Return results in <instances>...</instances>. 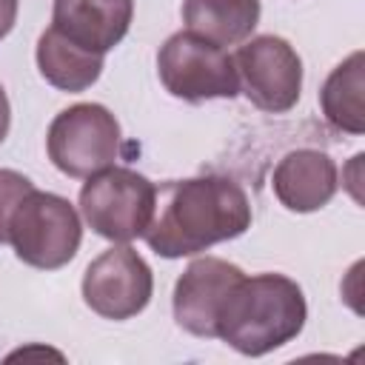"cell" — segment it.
Returning a JSON list of instances; mask_svg holds the SVG:
<instances>
[{"instance_id":"1","label":"cell","mask_w":365,"mask_h":365,"mask_svg":"<svg viewBox=\"0 0 365 365\" xmlns=\"http://www.w3.org/2000/svg\"><path fill=\"white\" fill-rule=\"evenodd\" d=\"M251 202L242 185L222 174L168 180L157 188L154 214L143 240L165 259L194 257L251 228Z\"/></svg>"},{"instance_id":"2","label":"cell","mask_w":365,"mask_h":365,"mask_svg":"<svg viewBox=\"0 0 365 365\" xmlns=\"http://www.w3.org/2000/svg\"><path fill=\"white\" fill-rule=\"evenodd\" d=\"M308 319L302 288L285 274L242 277L217 317V339L242 356L271 354L297 339Z\"/></svg>"},{"instance_id":"3","label":"cell","mask_w":365,"mask_h":365,"mask_svg":"<svg viewBox=\"0 0 365 365\" xmlns=\"http://www.w3.org/2000/svg\"><path fill=\"white\" fill-rule=\"evenodd\" d=\"M9 242L20 262L57 271L74 259L83 242V222L66 197L31 188L11 214Z\"/></svg>"},{"instance_id":"4","label":"cell","mask_w":365,"mask_h":365,"mask_svg":"<svg viewBox=\"0 0 365 365\" xmlns=\"http://www.w3.org/2000/svg\"><path fill=\"white\" fill-rule=\"evenodd\" d=\"M157 185L125 165H108L86 177L80 188V214L94 234L111 242L143 237L154 214Z\"/></svg>"},{"instance_id":"5","label":"cell","mask_w":365,"mask_h":365,"mask_svg":"<svg viewBox=\"0 0 365 365\" xmlns=\"http://www.w3.org/2000/svg\"><path fill=\"white\" fill-rule=\"evenodd\" d=\"M46 151L57 171L74 180H86L114 165L120 154V123L100 103L68 106L51 120Z\"/></svg>"},{"instance_id":"6","label":"cell","mask_w":365,"mask_h":365,"mask_svg":"<svg viewBox=\"0 0 365 365\" xmlns=\"http://www.w3.org/2000/svg\"><path fill=\"white\" fill-rule=\"evenodd\" d=\"M157 74L171 97L185 103H202L217 97H237L240 80L234 57L191 31L171 34L157 51Z\"/></svg>"},{"instance_id":"7","label":"cell","mask_w":365,"mask_h":365,"mask_svg":"<svg viewBox=\"0 0 365 365\" xmlns=\"http://www.w3.org/2000/svg\"><path fill=\"white\" fill-rule=\"evenodd\" d=\"M234 68L240 91L259 111L285 114L302 94V60L285 37H248L234 54Z\"/></svg>"},{"instance_id":"8","label":"cell","mask_w":365,"mask_h":365,"mask_svg":"<svg viewBox=\"0 0 365 365\" xmlns=\"http://www.w3.org/2000/svg\"><path fill=\"white\" fill-rule=\"evenodd\" d=\"M154 274L148 262L128 245L114 242L103 251L83 274V299L86 305L106 319H131L151 302Z\"/></svg>"},{"instance_id":"9","label":"cell","mask_w":365,"mask_h":365,"mask_svg":"<svg viewBox=\"0 0 365 365\" xmlns=\"http://www.w3.org/2000/svg\"><path fill=\"white\" fill-rule=\"evenodd\" d=\"M242 268L220 259V257H200L194 259L174 285V319L182 331L214 339L217 336V317L228 291L242 279Z\"/></svg>"},{"instance_id":"10","label":"cell","mask_w":365,"mask_h":365,"mask_svg":"<svg viewBox=\"0 0 365 365\" xmlns=\"http://www.w3.org/2000/svg\"><path fill=\"white\" fill-rule=\"evenodd\" d=\"M271 188L279 205L294 214L319 211L339 188L336 163L319 148H294L277 163Z\"/></svg>"},{"instance_id":"11","label":"cell","mask_w":365,"mask_h":365,"mask_svg":"<svg viewBox=\"0 0 365 365\" xmlns=\"http://www.w3.org/2000/svg\"><path fill=\"white\" fill-rule=\"evenodd\" d=\"M134 0H54L51 29L71 43L106 54L131 29Z\"/></svg>"},{"instance_id":"12","label":"cell","mask_w":365,"mask_h":365,"mask_svg":"<svg viewBox=\"0 0 365 365\" xmlns=\"http://www.w3.org/2000/svg\"><path fill=\"white\" fill-rule=\"evenodd\" d=\"M34 57H37V68L48 86L68 91V94H77V91L91 88L100 80L106 54L88 51L48 26L37 40Z\"/></svg>"},{"instance_id":"13","label":"cell","mask_w":365,"mask_h":365,"mask_svg":"<svg viewBox=\"0 0 365 365\" xmlns=\"http://www.w3.org/2000/svg\"><path fill=\"white\" fill-rule=\"evenodd\" d=\"M259 11V0H185L182 23L185 31L225 48L245 43L254 34Z\"/></svg>"},{"instance_id":"14","label":"cell","mask_w":365,"mask_h":365,"mask_svg":"<svg viewBox=\"0 0 365 365\" xmlns=\"http://www.w3.org/2000/svg\"><path fill=\"white\" fill-rule=\"evenodd\" d=\"M362 88H365V54L354 51L325 77L319 88L322 117L339 131L362 134L365 131Z\"/></svg>"},{"instance_id":"15","label":"cell","mask_w":365,"mask_h":365,"mask_svg":"<svg viewBox=\"0 0 365 365\" xmlns=\"http://www.w3.org/2000/svg\"><path fill=\"white\" fill-rule=\"evenodd\" d=\"M34 188V182L14 171V168H0V245L9 242V222L14 208L20 205V200Z\"/></svg>"},{"instance_id":"16","label":"cell","mask_w":365,"mask_h":365,"mask_svg":"<svg viewBox=\"0 0 365 365\" xmlns=\"http://www.w3.org/2000/svg\"><path fill=\"white\" fill-rule=\"evenodd\" d=\"M17 9H20V0H0V40L9 37V31L14 29Z\"/></svg>"},{"instance_id":"17","label":"cell","mask_w":365,"mask_h":365,"mask_svg":"<svg viewBox=\"0 0 365 365\" xmlns=\"http://www.w3.org/2000/svg\"><path fill=\"white\" fill-rule=\"evenodd\" d=\"M9 125H11V106H9L6 88H3V83H0V143L6 140V134H9Z\"/></svg>"}]
</instances>
